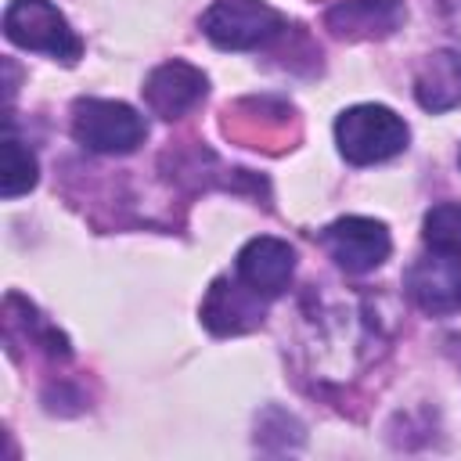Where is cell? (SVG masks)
Instances as JSON below:
<instances>
[{
    "label": "cell",
    "mask_w": 461,
    "mask_h": 461,
    "mask_svg": "<svg viewBox=\"0 0 461 461\" xmlns=\"http://www.w3.org/2000/svg\"><path fill=\"white\" fill-rule=\"evenodd\" d=\"M72 137L97 155H130L144 144L148 122L137 108L104 97H79L72 104Z\"/></svg>",
    "instance_id": "7a4b0ae2"
},
{
    "label": "cell",
    "mask_w": 461,
    "mask_h": 461,
    "mask_svg": "<svg viewBox=\"0 0 461 461\" xmlns=\"http://www.w3.org/2000/svg\"><path fill=\"white\" fill-rule=\"evenodd\" d=\"M267 317V299L252 292L238 274L216 277L202 299V324L212 335H241L259 328Z\"/></svg>",
    "instance_id": "52a82bcc"
},
{
    "label": "cell",
    "mask_w": 461,
    "mask_h": 461,
    "mask_svg": "<svg viewBox=\"0 0 461 461\" xmlns=\"http://www.w3.org/2000/svg\"><path fill=\"white\" fill-rule=\"evenodd\" d=\"M285 29V14L274 11L267 0H212L202 14V32L220 50L267 47Z\"/></svg>",
    "instance_id": "277c9868"
},
{
    "label": "cell",
    "mask_w": 461,
    "mask_h": 461,
    "mask_svg": "<svg viewBox=\"0 0 461 461\" xmlns=\"http://www.w3.org/2000/svg\"><path fill=\"white\" fill-rule=\"evenodd\" d=\"M414 97L425 112H450L461 104V50L447 47L421 61L414 76Z\"/></svg>",
    "instance_id": "8fae6325"
},
{
    "label": "cell",
    "mask_w": 461,
    "mask_h": 461,
    "mask_svg": "<svg viewBox=\"0 0 461 461\" xmlns=\"http://www.w3.org/2000/svg\"><path fill=\"white\" fill-rule=\"evenodd\" d=\"M407 140V122L385 104H353L335 119V144L349 166H375L396 158Z\"/></svg>",
    "instance_id": "6da1fadb"
},
{
    "label": "cell",
    "mask_w": 461,
    "mask_h": 461,
    "mask_svg": "<svg viewBox=\"0 0 461 461\" xmlns=\"http://www.w3.org/2000/svg\"><path fill=\"white\" fill-rule=\"evenodd\" d=\"M421 241L432 252L461 256V202H439L421 220Z\"/></svg>",
    "instance_id": "7c38bea8"
},
{
    "label": "cell",
    "mask_w": 461,
    "mask_h": 461,
    "mask_svg": "<svg viewBox=\"0 0 461 461\" xmlns=\"http://www.w3.org/2000/svg\"><path fill=\"white\" fill-rule=\"evenodd\" d=\"M324 22L342 40H382L407 22V7L403 0H339Z\"/></svg>",
    "instance_id": "30bf717a"
},
{
    "label": "cell",
    "mask_w": 461,
    "mask_h": 461,
    "mask_svg": "<svg viewBox=\"0 0 461 461\" xmlns=\"http://www.w3.org/2000/svg\"><path fill=\"white\" fill-rule=\"evenodd\" d=\"M36 155L29 151V144H22L18 137L4 140V173H0V194L4 198H18L25 191L36 187Z\"/></svg>",
    "instance_id": "4fadbf2b"
},
{
    "label": "cell",
    "mask_w": 461,
    "mask_h": 461,
    "mask_svg": "<svg viewBox=\"0 0 461 461\" xmlns=\"http://www.w3.org/2000/svg\"><path fill=\"white\" fill-rule=\"evenodd\" d=\"M234 274L263 299H277L295 274V249L281 238L259 234L241 245V252L234 259Z\"/></svg>",
    "instance_id": "9c48e42d"
},
{
    "label": "cell",
    "mask_w": 461,
    "mask_h": 461,
    "mask_svg": "<svg viewBox=\"0 0 461 461\" xmlns=\"http://www.w3.org/2000/svg\"><path fill=\"white\" fill-rule=\"evenodd\" d=\"M403 288L411 303L432 317L457 313L461 310V256L432 252L414 259L403 274Z\"/></svg>",
    "instance_id": "8992f818"
},
{
    "label": "cell",
    "mask_w": 461,
    "mask_h": 461,
    "mask_svg": "<svg viewBox=\"0 0 461 461\" xmlns=\"http://www.w3.org/2000/svg\"><path fill=\"white\" fill-rule=\"evenodd\" d=\"M144 104L158 115V119H180L191 108H198L209 94V79L202 68H194L191 61H162L158 68H151V76L144 79Z\"/></svg>",
    "instance_id": "ba28073f"
},
{
    "label": "cell",
    "mask_w": 461,
    "mask_h": 461,
    "mask_svg": "<svg viewBox=\"0 0 461 461\" xmlns=\"http://www.w3.org/2000/svg\"><path fill=\"white\" fill-rule=\"evenodd\" d=\"M324 252L346 270V274H367L389 259V230L385 223L371 216H339L321 230Z\"/></svg>",
    "instance_id": "5b68a950"
},
{
    "label": "cell",
    "mask_w": 461,
    "mask_h": 461,
    "mask_svg": "<svg viewBox=\"0 0 461 461\" xmlns=\"http://www.w3.org/2000/svg\"><path fill=\"white\" fill-rule=\"evenodd\" d=\"M4 36L22 50H40L65 65H76L83 54L79 32L50 0H11L4 11Z\"/></svg>",
    "instance_id": "3957f363"
}]
</instances>
